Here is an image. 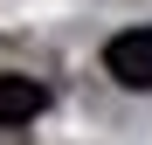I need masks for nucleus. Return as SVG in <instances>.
Returning <instances> with one entry per match:
<instances>
[{
	"mask_svg": "<svg viewBox=\"0 0 152 145\" xmlns=\"http://www.w3.org/2000/svg\"><path fill=\"white\" fill-rule=\"evenodd\" d=\"M104 69L124 90H152V28H124L104 42Z\"/></svg>",
	"mask_w": 152,
	"mask_h": 145,
	"instance_id": "nucleus-1",
	"label": "nucleus"
},
{
	"mask_svg": "<svg viewBox=\"0 0 152 145\" xmlns=\"http://www.w3.org/2000/svg\"><path fill=\"white\" fill-rule=\"evenodd\" d=\"M48 111V90L35 76H0V131H21Z\"/></svg>",
	"mask_w": 152,
	"mask_h": 145,
	"instance_id": "nucleus-2",
	"label": "nucleus"
},
{
	"mask_svg": "<svg viewBox=\"0 0 152 145\" xmlns=\"http://www.w3.org/2000/svg\"><path fill=\"white\" fill-rule=\"evenodd\" d=\"M0 145H7V138H0Z\"/></svg>",
	"mask_w": 152,
	"mask_h": 145,
	"instance_id": "nucleus-3",
	"label": "nucleus"
}]
</instances>
